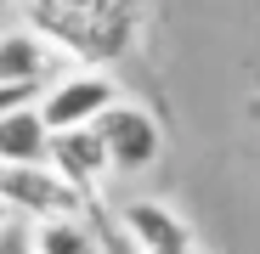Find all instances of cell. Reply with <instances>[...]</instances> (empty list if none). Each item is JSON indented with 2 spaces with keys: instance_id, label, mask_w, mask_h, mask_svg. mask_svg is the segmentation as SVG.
Returning a JSON list of instances; mask_svg holds the SVG:
<instances>
[{
  "instance_id": "obj_8",
  "label": "cell",
  "mask_w": 260,
  "mask_h": 254,
  "mask_svg": "<svg viewBox=\"0 0 260 254\" xmlns=\"http://www.w3.org/2000/svg\"><path fill=\"white\" fill-rule=\"evenodd\" d=\"M46 153H51V124L40 119V102L0 113V164H46Z\"/></svg>"
},
{
  "instance_id": "obj_7",
  "label": "cell",
  "mask_w": 260,
  "mask_h": 254,
  "mask_svg": "<svg viewBox=\"0 0 260 254\" xmlns=\"http://www.w3.org/2000/svg\"><path fill=\"white\" fill-rule=\"evenodd\" d=\"M62 51L51 46L40 28H12L0 34V79H28V85H51Z\"/></svg>"
},
{
  "instance_id": "obj_4",
  "label": "cell",
  "mask_w": 260,
  "mask_h": 254,
  "mask_svg": "<svg viewBox=\"0 0 260 254\" xmlns=\"http://www.w3.org/2000/svg\"><path fill=\"white\" fill-rule=\"evenodd\" d=\"M119 102V85L113 74L102 68H74V74H57L46 91H40V119L51 130H74V124H96L102 107Z\"/></svg>"
},
{
  "instance_id": "obj_9",
  "label": "cell",
  "mask_w": 260,
  "mask_h": 254,
  "mask_svg": "<svg viewBox=\"0 0 260 254\" xmlns=\"http://www.w3.org/2000/svg\"><path fill=\"white\" fill-rule=\"evenodd\" d=\"M28 254H102L85 215H46L28 221Z\"/></svg>"
},
{
  "instance_id": "obj_13",
  "label": "cell",
  "mask_w": 260,
  "mask_h": 254,
  "mask_svg": "<svg viewBox=\"0 0 260 254\" xmlns=\"http://www.w3.org/2000/svg\"><path fill=\"white\" fill-rule=\"evenodd\" d=\"M0 6H6V0H0Z\"/></svg>"
},
{
  "instance_id": "obj_12",
  "label": "cell",
  "mask_w": 260,
  "mask_h": 254,
  "mask_svg": "<svg viewBox=\"0 0 260 254\" xmlns=\"http://www.w3.org/2000/svg\"><path fill=\"white\" fill-rule=\"evenodd\" d=\"M12 221H17V215H12V209H6V203H0V232H6V226H12Z\"/></svg>"
},
{
  "instance_id": "obj_1",
  "label": "cell",
  "mask_w": 260,
  "mask_h": 254,
  "mask_svg": "<svg viewBox=\"0 0 260 254\" xmlns=\"http://www.w3.org/2000/svg\"><path fill=\"white\" fill-rule=\"evenodd\" d=\"M34 28L62 57H113L119 51V0H28Z\"/></svg>"
},
{
  "instance_id": "obj_10",
  "label": "cell",
  "mask_w": 260,
  "mask_h": 254,
  "mask_svg": "<svg viewBox=\"0 0 260 254\" xmlns=\"http://www.w3.org/2000/svg\"><path fill=\"white\" fill-rule=\"evenodd\" d=\"M40 91L46 85H28V79H0V113H12L23 102H40Z\"/></svg>"
},
{
  "instance_id": "obj_2",
  "label": "cell",
  "mask_w": 260,
  "mask_h": 254,
  "mask_svg": "<svg viewBox=\"0 0 260 254\" xmlns=\"http://www.w3.org/2000/svg\"><path fill=\"white\" fill-rule=\"evenodd\" d=\"M0 203L23 221H46V215H85L91 192L68 187L51 164H0Z\"/></svg>"
},
{
  "instance_id": "obj_6",
  "label": "cell",
  "mask_w": 260,
  "mask_h": 254,
  "mask_svg": "<svg viewBox=\"0 0 260 254\" xmlns=\"http://www.w3.org/2000/svg\"><path fill=\"white\" fill-rule=\"evenodd\" d=\"M46 164L57 169V175L79 192H102V181L113 175V164H108V147L96 136V124H74V130H51V153Z\"/></svg>"
},
{
  "instance_id": "obj_3",
  "label": "cell",
  "mask_w": 260,
  "mask_h": 254,
  "mask_svg": "<svg viewBox=\"0 0 260 254\" xmlns=\"http://www.w3.org/2000/svg\"><path fill=\"white\" fill-rule=\"evenodd\" d=\"M96 136H102L108 164L119 169V175H142V169H153L158 153H164V130H158V119H153L142 102H124V96H119L113 107H102Z\"/></svg>"
},
{
  "instance_id": "obj_11",
  "label": "cell",
  "mask_w": 260,
  "mask_h": 254,
  "mask_svg": "<svg viewBox=\"0 0 260 254\" xmlns=\"http://www.w3.org/2000/svg\"><path fill=\"white\" fill-rule=\"evenodd\" d=\"M0 254H28V232L6 226V232H0Z\"/></svg>"
},
{
  "instance_id": "obj_5",
  "label": "cell",
  "mask_w": 260,
  "mask_h": 254,
  "mask_svg": "<svg viewBox=\"0 0 260 254\" xmlns=\"http://www.w3.org/2000/svg\"><path fill=\"white\" fill-rule=\"evenodd\" d=\"M119 221H124L130 243H136V254H198L192 226L170 203H158V198H130L119 209Z\"/></svg>"
}]
</instances>
